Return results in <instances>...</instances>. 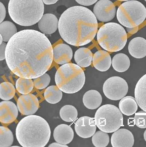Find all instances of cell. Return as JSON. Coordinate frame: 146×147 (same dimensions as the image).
I'll use <instances>...</instances> for the list:
<instances>
[{
	"label": "cell",
	"mask_w": 146,
	"mask_h": 147,
	"mask_svg": "<svg viewBox=\"0 0 146 147\" xmlns=\"http://www.w3.org/2000/svg\"><path fill=\"white\" fill-rule=\"evenodd\" d=\"M53 51L44 34L32 29L18 32L7 44L5 60L11 71L19 78H36L51 66Z\"/></svg>",
	"instance_id": "6da1fadb"
},
{
	"label": "cell",
	"mask_w": 146,
	"mask_h": 147,
	"mask_svg": "<svg viewBox=\"0 0 146 147\" xmlns=\"http://www.w3.org/2000/svg\"><path fill=\"white\" fill-rule=\"evenodd\" d=\"M58 29L62 38L72 46L90 43L98 30L96 17L90 9L75 6L65 11L59 20Z\"/></svg>",
	"instance_id": "7a4b0ae2"
},
{
	"label": "cell",
	"mask_w": 146,
	"mask_h": 147,
	"mask_svg": "<svg viewBox=\"0 0 146 147\" xmlns=\"http://www.w3.org/2000/svg\"><path fill=\"white\" fill-rule=\"evenodd\" d=\"M51 136L50 125L43 117L30 115L20 121L16 128V137L23 147H44Z\"/></svg>",
	"instance_id": "3957f363"
},
{
	"label": "cell",
	"mask_w": 146,
	"mask_h": 147,
	"mask_svg": "<svg viewBox=\"0 0 146 147\" xmlns=\"http://www.w3.org/2000/svg\"><path fill=\"white\" fill-rule=\"evenodd\" d=\"M44 10L42 0H10L8 5L12 20L22 26L37 24L43 16Z\"/></svg>",
	"instance_id": "277c9868"
},
{
	"label": "cell",
	"mask_w": 146,
	"mask_h": 147,
	"mask_svg": "<svg viewBox=\"0 0 146 147\" xmlns=\"http://www.w3.org/2000/svg\"><path fill=\"white\" fill-rule=\"evenodd\" d=\"M55 79L57 87L62 92L73 94L83 88L86 77L80 66L73 63H66L58 69Z\"/></svg>",
	"instance_id": "5b68a950"
},
{
	"label": "cell",
	"mask_w": 146,
	"mask_h": 147,
	"mask_svg": "<svg viewBox=\"0 0 146 147\" xmlns=\"http://www.w3.org/2000/svg\"><path fill=\"white\" fill-rule=\"evenodd\" d=\"M97 39L99 45L109 52H117L126 45L127 34L123 27L115 23H108L98 30Z\"/></svg>",
	"instance_id": "8992f818"
},
{
	"label": "cell",
	"mask_w": 146,
	"mask_h": 147,
	"mask_svg": "<svg viewBox=\"0 0 146 147\" xmlns=\"http://www.w3.org/2000/svg\"><path fill=\"white\" fill-rule=\"evenodd\" d=\"M117 17L121 25L127 28H134L141 24L146 18V9L137 1H129L118 8Z\"/></svg>",
	"instance_id": "52a82bcc"
},
{
	"label": "cell",
	"mask_w": 146,
	"mask_h": 147,
	"mask_svg": "<svg viewBox=\"0 0 146 147\" xmlns=\"http://www.w3.org/2000/svg\"><path fill=\"white\" fill-rule=\"evenodd\" d=\"M94 119L97 127L106 133L117 131L123 124V117L120 110L111 104L100 107L96 112Z\"/></svg>",
	"instance_id": "ba28073f"
},
{
	"label": "cell",
	"mask_w": 146,
	"mask_h": 147,
	"mask_svg": "<svg viewBox=\"0 0 146 147\" xmlns=\"http://www.w3.org/2000/svg\"><path fill=\"white\" fill-rule=\"evenodd\" d=\"M126 81L119 76L108 78L103 85V92L106 96L112 100H119L124 97L128 92Z\"/></svg>",
	"instance_id": "9c48e42d"
},
{
	"label": "cell",
	"mask_w": 146,
	"mask_h": 147,
	"mask_svg": "<svg viewBox=\"0 0 146 147\" xmlns=\"http://www.w3.org/2000/svg\"><path fill=\"white\" fill-rule=\"evenodd\" d=\"M93 12L96 18L102 22L112 20L116 15L115 5L109 0H100L95 4Z\"/></svg>",
	"instance_id": "30bf717a"
},
{
	"label": "cell",
	"mask_w": 146,
	"mask_h": 147,
	"mask_svg": "<svg viewBox=\"0 0 146 147\" xmlns=\"http://www.w3.org/2000/svg\"><path fill=\"white\" fill-rule=\"evenodd\" d=\"M17 106L20 113L24 115H30L35 114L39 107V101L32 94H23L17 102Z\"/></svg>",
	"instance_id": "8fae6325"
},
{
	"label": "cell",
	"mask_w": 146,
	"mask_h": 147,
	"mask_svg": "<svg viewBox=\"0 0 146 147\" xmlns=\"http://www.w3.org/2000/svg\"><path fill=\"white\" fill-rule=\"evenodd\" d=\"M76 134L83 138L92 137L96 133V125L95 119L88 116H83L78 119L75 124Z\"/></svg>",
	"instance_id": "7c38bea8"
},
{
	"label": "cell",
	"mask_w": 146,
	"mask_h": 147,
	"mask_svg": "<svg viewBox=\"0 0 146 147\" xmlns=\"http://www.w3.org/2000/svg\"><path fill=\"white\" fill-rule=\"evenodd\" d=\"M18 108L13 102L4 101L0 103V121L3 124H10L16 119Z\"/></svg>",
	"instance_id": "4fadbf2b"
},
{
	"label": "cell",
	"mask_w": 146,
	"mask_h": 147,
	"mask_svg": "<svg viewBox=\"0 0 146 147\" xmlns=\"http://www.w3.org/2000/svg\"><path fill=\"white\" fill-rule=\"evenodd\" d=\"M134 143L133 135L127 129H118L111 136V144L113 147H132Z\"/></svg>",
	"instance_id": "5bb4252c"
},
{
	"label": "cell",
	"mask_w": 146,
	"mask_h": 147,
	"mask_svg": "<svg viewBox=\"0 0 146 147\" xmlns=\"http://www.w3.org/2000/svg\"><path fill=\"white\" fill-rule=\"evenodd\" d=\"M53 51V60L57 64H66L72 59L73 51L68 45L64 43L58 44L54 47Z\"/></svg>",
	"instance_id": "9a60e30c"
},
{
	"label": "cell",
	"mask_w": 146,
	"mask_h": 147,
	"mask_svg": "<svg viewBox=\"0 0 146 147\" xmlns=\"http://www.w3.org/2000/svg\"><path fill=\"white\" fill-rule=\"evenodd\" d=\"M74 137V132L69 125L61 124L54 129L53 137L56 142L63 144L70 143Z\"/></svg>",
	"instance_id": "2e32d148"
},
{
	"label": "cell",
	"mask_w": 146,
	"mask_h": 147,
	"mask_svg": "<svg viewBox=\"0 0 146 147\" xmlns=\"http://www.w3.org/2000/svg\"><path fill=\"white\" fill-rule=\"evenodd\" d=\"M58 19L52 14L47 13L43 15L38 26L39 30L46 34H52L56 32L58 28Z\"/></svg>",
	"instance_id": "e0dca14e"
},
{
	"label": "cell",
	"mask_w": 146,
	"mask_h": 147,
	"mask_svg": "<svg viewBox=\"0 0 146 147\" xmlns=\"http://www.w3.org/2000/svg\"><path fill=\"white\" fill-rule=\"evenodd\" d=\"M93 66L101 72H105L110 68L111 58L110 55L104 51H99L94 54L92 58Z\"/></svg>",
	"instance_id": "ac0fdd59"
},
{
	"label": "cell",
	"mask_w": 146,
	"mask_h": 147,
	"mask_svg": "<svg viewBox=\"0 0 146 147\" xmlns=\"http://www.w3.org/2000/svg\"><path fill=\"white\" fill-rule=\"evenodd\" d=\"M129 54L133 57L142 58L146 56V40L143 38L136 37L130 41L128 46Z\"/></svg>",
	"instance_id": "d6986e66"
},
{
	"label": "cell",
	"mask_w": 146,
	"mask_h": 147,
	"mask_svg": "<svg viewBox=\"0 0 146 147\" xmlns=\"http://www.w3.org/2000/svg\"><path fill=\"white\" fill-rule=\"evenodd\" d=\"M135 96L138 105L146 112V74L138 81L135 87Z\"/></svg>",
	"instance_id": "ffe728a7"
},
{
	"label": "cell",
	"mask_w": 146,
	"mask_h": 147,
	"mask_svg": "<svg viewBox=\"0 0 146 147\" xmlns=\"http://www.w3.org/2000/svg\"><path fill=\"white\" fill-rule=\"evenodd\" d=\"M102 102L101 95L98 91L92 90L84 94L83 97V102L87 108L94 110L100 107Z\"/></svg>",
	"instance_id": "44dd1931"
},
{
	"label": "cell",
	"mask_w": 146,
	"mask_h": 147,
	"mask_svg": "<svg viewBox=\"0 0 146 147\" xmlns=\"http://www.w3.org/2000/svg\"><path fill=\"white\" fill-rule=\"evenodd\" d=\"M74 58L78 65L82 68H86L91 65L93 55L89 49L82 47L75 52Z\"/></svg>",
	"instance_id": "7402d4cb"
},
{
	"label": "cell",
	"mask_w": 146,
	"mask_h": 147,
	"mask_svg": "<svg viewBox=\"0 0 146 147\" xmlns=\"http://www.w3.org/2000/svg\"><path fill=\"white\" fill-rule=\"evenodd\" d=\"M138 106L134 98L130 96L121 98L119 103V108L121 113L127 116L132 115L137 111Z\"/></svg>",
	"instance_id": "603a6c76"
},
{
	"label": "cell",
	"mask_w": 146,
	"mask_h": 147,
	"mask_svg": "<svg viewBox=\"0 0 146 147\" xmlns=\"http://www.w3.org/2000/svg\"><path fill=\"white\" fill-rule=\"evenodd\" d=\"M112 65L114 69L117 72L120 73L125 72L130 66V59L125 54L119 53L113 57Z\"/></svg>",
	"instance_id": "cb8c5ba5"
},
{
	"label": "cell",
	"mask_w": 146,
	"mask_h": 147,
	"mask_svg": "<svg viewBox=\"0 0 146 147\" xmlns=\"http://www.w3.org/2000/svg\"><path fill=\"white\" fill-rule=\"evenodd\" d=\"M44 97L48 103L56 104L62 99L63 93L57 86H51L46 89Z\"/></svg>",
	"instance_id": "d4e9b609"
},
{
	"label": "cell",
	"mask_w": 146,
	"mask_h": 147,
	"mask_svg": "<svg viewBox=\"0 0 146 147\" xmlns=\"http://www.w3.org/2000/svg\"><path fill=\"white\" fill-rule=\"evenodd\" d=\"M17 32L16 26L10 21H5L1 23L0 33L4 42H8L15 34Z\"/></svg>",
	"instance_id": "484cf974"
},
{
	"label": "cell",
	"mask_w": 146,
	"mask_h": 147,
	"mask_svg": "<svg viewBox=\"0 0 146 147\" xmlns=\"http://www.w3.org/2000/svg\"><path fill=\"white\" fill-rule=\"evenodd\" d=\"M61 118L66 122H73L78 117V112L74 107L70 105H66L61 108L60 111Z\"/></svg>",
	"instance_id": "4316f807"
},
{
	"label": "cell",
	"mask_w": 146,
	"mask_h": 147,
	"mask_svg": "<svg viewBox=\"0 0 146 147\" xmlns=\"http://www.w3.org/2000/svg\"><path fill=\"white\" fill-rule=\"evenodd\" d=\"M34 84L30 79L19 78L17 80L15 86L19 92L22 94H27L32 91Z\"/></svg>",
	"instance_id": "83f0119b"
},
{
	"label": "cell",
	"mask_w": 146,
	"mask_h": 147,
	"mask_svg": "<svg viewBox=\"0 0 146 147\" xmlns=\"http://www.w3.org/2000/svg\"><path fill=\"white\" fill-rule=\"evenodd\" d=\"M15 89L9 82H3L0 85V98L4 100L13 98L15 95Z\"/></svg>",
	"instance_id": "f1b7e54d"
},
{
	"label": "cell",
	"mask_w": 146,
	"mask_h": 147,
	"mask_svg": "<svg viewBox=\"0 0 146 147\" xmlns=\"http://www.w3.org/2000/svg\"><path fill=\"white\" fill-rule=\"evenodd\" d=\"M14 137L11 131L7 127H0V147H10L13 142Z\"/></svg>",
	"instance_id": "f546056e"
},
{
	"label": "cell",
	"mask_w": 146,
	"mask_h": 147,
	"mask_svg": "<svg viewBox=\"0 0 146 147\" xmlns=\"http://www.w3.org/2000/svg\"><path fill=\"white\" fill-rule=\"evenodd\" d=\"M110 138L108 134L102 131L96 132L92 138V142L96 147H105L108 145Z\"/></svg>",
	"instance_id": "4dcf8cb0"
},
{
	"label": "cell",
	"mask_w": 146,
	"mask_h": 147,
	"mask_svg": "<svg viewBox=\"0 0 146 147\" xmlns=\"http://www.w3.org/2000/svg\"><path fill=\"white\" fill-rule=\"evenodd\" d=\"M50 80L49 75L46 73L38 78L33 79L34 86L37 89H44L49 85Z\"/></svg>",
	"instance_id": "1f68e13d"
},
{
	"label": "cell",
	"mask_w": 146,
	"mask_h": 147,
	"mask_svg": "<svg viewBox=\"0 0 146 147\" xmlns=\"http://www.w3.org/2000/svg\"><path fill=\"white\" fill-rule=\"evenodd\" d=\"M134 123L139 128L141 129L146 128V115H138V114L135 115Z\"/></svg>",
	"instance_id": "d6a6232c"
},
{
	"label": "cell",
	"mask_w": 146,
	"mask_h": 147,
	"mask_svg": "<svg viewBox=\"0 0 146 147\" xmlns=\"http://www.w3.org/2000/svg\"><path fill=\"white\" fill-rule=\"evenodd\" d=\"M7 44L5 42H2L0 46V60L3 61L5 59V51Z\"/></svg>",
	"instance_id": "836d02e7"
},
{
	"label": "cell",
	"mask_w": 146,
	"mask_h": 147,
	"mask_svg": "<svg viewBox=\"0 0 146 147\" xmlns=\"http://www.w3.org/2000/svg\"><path fill=\"white\" fill-rule=\"evenodd\" d=\"M78 4L83 6H90L93 5L98 0H75Z\"/></svg>",
	"instance_id": "e575fe53"
},
{
	"label": "cell",
	"mask_w": 146,
	"mask_h": 147,
	"mask_svg": "<svg viewBox=\"0 0 146 147\" xmlns=\"http://www.w3.org/2000/svg\"><path fill=\"white\" fill-rule=\"evenodd\" d=\"M0 9H1V17H0V22L2 23L5 19L6 16V11L5 6L2 4V2L0 3Z\"/></svg>",
	"instance_id": "d590c367"
},
{
	"label": "cell",
	"mask_w": 146,
	"mask_h": 147,
	"mask_svg": "<svg viewBox=\"0 0 146 147\" xmlns=\"http://www.w3.org/2000/svg\"><path fill=\"white\" fill-rule=\"evenodd\" d=\"M49 147H68V145L66 144H61L59 143H53L51 144H50Z\"/></svg>",
	"instance_id": "8d00e7d4"
},
{
	"label": "cell",
	"mask_w": 146,
	"mask_h": 147,
	"mask_svg": "<svg viewBox=\"0 0 146 147\" xmlns=\"http://www.w3.org/2000/svg\"><path fill=\"white\" fill-rule=\"evenodd\" d=\"M59 0H42L43 3L46 5H52L55 4Z\"/></svg>",
	"instance_id": "74e56055"
},
{
	"label": "cell",
	"mask_w": 146,
	"mask_h": 147,
	"mask_svg": "<svg viewBox=\"0 0 146 147\" xmlns=\"http://www.w3.org/2000/svg\"><path fill=\"white\" fill-rule=\"evenodd\" d=\"M0 41H1V42H0V44H1L2 43V41H3V37H2V36H1H1H0Z\"/></svg>",
	"instance_id": "f35d334b"
},
{
	"label": "cell",
	"mask_w": 146,
	"mask_h": 147,
	"mask_svg": "<svg viewBox=\"0 0 146 147\" xmlns=\"http://www.w3.org/2000/svg\"><path fill=\"white\" fill-rule=\"evenodd\" d=\"M143 137H144V140H145V141L146 142V129L145 130V132H144Z\"/></svg>",
	"instance_id": "ab89813d"
},
{
	"label": "cell",
	"mask_w": 146,
	"mask_h": 147,
	"mask_svg": "<svg viewBox=\"0 0 146 147\" xmlns=\"http://www.w3.org/2000/svg\"><path fill=\"white\" fill-rule=\"evenodd\" d=\"M118 1H130V0H118Z\"/></svg>",
	"instance_id": "60d3db41"
},
{
	"label": "cell",
	"mask_w": 146,
	"mask_h": 147,
	"mask_svg": "<svg viewBox=\"0 0 146 147\" xmlns=\"http://www.w3.org/2000/svg\"><path fill=\"white\" fill-rule=\"evenodd\" d=\"M145 1H146V0H145Z\"/></svg>",
	"instance_id": "b9f144b4"
}]
</instances>
